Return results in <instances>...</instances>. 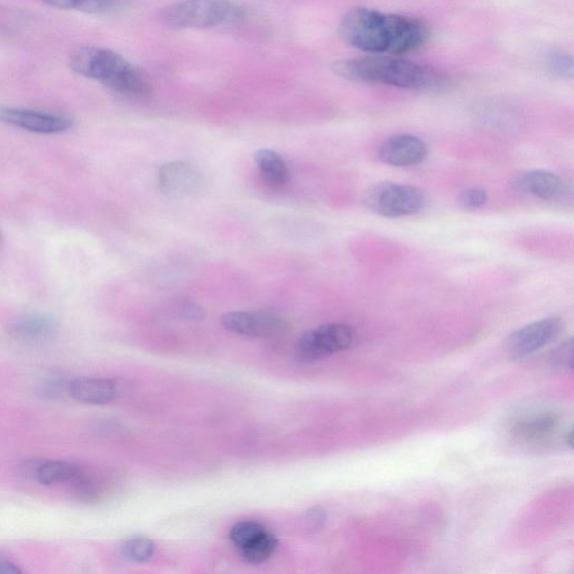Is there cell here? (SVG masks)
<instances>
[{
	"mask_svg": "<svg viewBox=\"0 0 574 574\" xmlns=\"http://www.w3.org/2000/svg\"><path fill=\"white\" fill-rule=\"evenodd\" d=\"M546 64H548V68L554 76L566 79L573 76V59L566 52L551 53Z\"/></svg>",
	"mask_w": 574,
	"mask_h": 574,
	"instance_id": "7402d4cb",
	"label": "cell"
},
{
	"mask_svg": "<svg viewBox=\"0 0 574 574\" xmlns=\"http://www.w3.org/2000/svg\"><path fill=\"white\" fill-rule=\"evenodd\" d=\"M428 154L429 147L420 137L395 135L379 146L378 159L395 168H407L421 164Z\"/></svg>",
	"mask_w": 574,
	"mask_h": 574,
	"instance_id": "30bf717a",
	"label": "cell"
},
{
	"mask_svg": "<svg viewBox=\"0 0 574 574\" xmlns=\"http://www.w3.org/2000/svg\"><path fill=\"white\" fill-rule=\"evenodd\" d=\"M558 424V415L545 412L518 420L513 424V432L527 442L539 443L550 440Z\"/></svg>",
	"mask_w": 574,
	"mask_h": 574,
	"instance_id": "2e32d148",
	"label": "cell"
},
{
	"mask_svg": "<svg viewBox=\"0 0 574 574\" xmlns=\"http://www.w3.org/2000/svg\"><path fill=\"white\" fill-rule=\"evenodd\" d=\"M276 548L277 539L272 533L265 531L239 551L245 561L258 564L270 558Z\"/></svg>",
	"mask_w": 574,
	"mask_h": 574,
	"instance_id": "ac0fdd59",
	"label": "cell"
},
{
	"mask_svg": "<svg viewBox=\"0 0 574 574\" xmlns=\"http://www.w3.org/2000/svg\"><path fill=\"white\" fill-rule=\"evenodd\" d=\"M309 521L314 527H320L326 521V513L320 508H314L309 513Z\"/></svg>",
	"mask_w": 574,
	"mask_h": 574,
	"instance_id": "4316f807",
	"label": "cell"
},
{
	"mask_svg": "<svg viewBox=\"0 0 574 574\" xmlns=\"http://www.w3.org/2000/svg\"><path fill=\"white\" fill-rule=\"evenodd\" d=\"M46 5L60 9H76L79 11L83 0H42Z\"/></svg>",
	"mask_w": 574,
	"mask_h": 574,
	"instance_id": "d4e9b609",
	"label": "cell"
},
{
	"mask_svg": "<svg viewBox=\"0 0 574 574\" xmlns=\"http://www.w3.org/2000/svg\"><path fill=\"white\" fill-rule=\"evenodd\" d=\"M70 383L67 378L61 375H52L44 379L41 384V394L45 397L62 398L66 395L70 396Z\"/></svg>",
	"mask_w": 574,
	"mask_h": 574,
	"instance_id": "44dd1931",
	"label": "cell"
},
{
	"mask_svg": "<svg viewBox=\"0 0 574 574\" xmlns=\"http://www.w3.org/2000/svg\"><path fill=\"white\" fill-rule=\"evenodd\" d=\"M572 340L564 341L551 355V363L560 369H572Z\"/></svg>",
	"mask_w": 574,
	"mask_h": 574,
	"instance_id": "cb8c5ba5",
	"label": "cell"
},
{
	"mask_svg": "<svg viewBox=\"0 0 574 574\" xmlns=\"http://www.w3.org/2000/svg\"><path fill=\"white\" fill-rule=\"evenodd\" d=\"M265 531V527L259 523L249 521L240 522L231 529L230 540L233 541L236 548L240 550Z\"/></svg>",
	"mask_w": 574,
	"mask_h": 574,
	"instance_id": "d6986e66",
	"label": "cell"
},
{
	"mask_svg": "<svg viewBox=\"0 0 574 574\" xmlns=\"http://www.w3.org/2000/svg\"><path fill=\"white\" fill-rule=\"evenodd\" d=\"M70 396L81 403L104 405L115 400L117 385L110 379L80 377L72 379Z\"/></svg>",
	"mask_w": 574,
	"mask_h": 574,
	"instance_id": "5bb4252c",
	"label": "cell"
},
{
	"mask_svg": "<svg viewBox=\"0 0 574 574\" xmlns=\"http://www.w3.org/2000/svg\"><path fill=\"white\" fill-rule=\"evenodd\" d=\"M222 326L239 336L276 338L290 330L289 320L274 313L234 311L221 318Z\"/></svg>",
	"mask_w": 574,
	"mask_h": 574,
	"instance_id": "52a82bcc",
	"label": "cell"
},
{
	"mask_svg": "<svg viewBox=\"0 0 574 574\" xmlns=\"http://www.w3.org/2000/svg\"><path fill=\"white\" fill-rule=\"evenodd\" d=\"M202 173L189 162L166 163L157 174L160 190L169 197H187L196 193L202 185Z\"/></svg>",
	"mask_w": 574,
	"mask_h": 574,
	"instance_id": "8fae6325",
	"label": "cell"
},
{
	"mask_svg": "<svg viewBox=\"0 0 574 574\" xmlns=\"http://www.w3.org/2000/svg\"><path fill=\"white\" fill-rule=\"evenodd\" d=\"M80 466L61 460H26L22 475L44 486L69 485L77 476Z\"/></svg>",
	"mask_w": 574,
	"mask_h": 574,
	"instance_id": "4fadbf2b",
	"label": "cell"
},
{
	"mask_svg": "<svg viewBox=\"0 0 574 574\" xmlns=\"http://www.w3.org/2000/svg\"><path fill=\"white\" fill-rule=\"evenodd\" d=\"M563 324L558 318L535 321L508 337L507 353L512 358H524L548 346L560 336Z\"/></svg>",
	"mask_w": 574,
	"mask_h": 574,
	"instance_id": "9c48e42d",
	"label": "cell"
},
{
	"mask_svg": "<svg viewBox=\"0 0 574 574\" xmlns=\"http://www.w3.org/2000/svg\"><path fill=\"white\" fill-rule=\"evenodd\" d=\"M458 202L466 210H478L487 205L488 193L483 188H468L460 192Z\"/></svg>",
	"mask_w": 574,
	"mask_h": 574,
	"instance_id": "603a6c76",
	"label": "cell"
},
{
	"mask_svg": "<svg viewBox=\"0 0 574 574\" xmlns=\"http://www.w3.org/2000/svg\"><path fill=\"white\" fill-rule=\"evenodd\" d=\"M366 203L378 216L403 218L420 214L428 205V196L413 185L383 182L369 189Z\"/></svg>",
	"mask_w": 574,
	"mask_h": 574,
	"instance_id": "5b68a950",
	"label": "cell"
},
{
	"mask_svg": "<svg viewBox=\"0 0 574 574\" xmlns=\"http://www.w3.org/2000/svg\"><path fill=\"white\" fill-rule=\"evenodd\" d=\"M155 546L151 540L144 538H134L128 540L123 545V553L128 560L134 562H145L152 558Z\"/></svg>",
	"mask_w": 574,
	"mask_h": 574,
	"instance_id": "ffe728a7",
	"label": "cell"
},
{
	"mask_svg": "<svg viewBox=\"0 0 574 574\" xmlns=\"http://www.w3.org/2000/svg\"><path fill=\"white\" fill-rule=\"evenodd\" d=\"M23 570L12 560L0 555V574H20Z\"/></svg>",
	"mask_w": 574,
	"mask_h": 574,
	"instance_id": "484cf974",
	"label": "cell"
},
{
	"mask_svg": "<svg viewBox=\"0 0 574 574\" xmlns=\"http://www.w3.org/2000/svg\"><path fill=\"white\" fill-rule=\"evenodd\" d=\"M242 18V9L231 0H181L162 13L163 22L174 29H210Z\"/></svg>",
	"mask_w": 574,
	"mask_h": 574,
	"instance_id": "277c9868",
	"label": "cell"
},
{
	"mask_svg": "<svg viewBox=\"0 0 574 574\" xmlns=\"http://www.w3.org/2000/svg\"><path fill=\"white\" fill-rule=\"evenodd\" d=\"M254 161L266 181L275 187H282L290 181L289 166L280 154L263 148L254 153Z\"/></svg>",
	"mask_w": 574,
	"mask_h": 574,
	"instance_id": "e0dca14e",
	"label": "cell"
},
{
	"mask_svg": "<svg viewBox=\"0 0 574 574\" xmlns=\"http://www.w3.org/2000/svg\"><path fill=\"white\" fill-rule=\"evenodd\" d=\"M512 187L527 196L555 202L567 193V183L558 174L545 170L527 171L517 175Z\"/></svg>",
	"mask_w": 574,
	"mask_h": 574,
	"instance_id": "7c38bea8",
	"label": "cell"
},
{
	"mask_svg": "<svg viewBox=\"0 0 574 574\" xmlns=\"http://www.w3.org/2000/svg\"><path fill=\"white\" fill-rule=\"evenodd\" d=\"M332 70L338 76L351 81L409 90L431 88L438 82V74L433 70L397 58L396 55L374 54L342 60L333 63Z\"/></svg>",
	"mask_w": 574,
	"mask_h": 574,
	"instance_id": "6da1fadb",
	"label": "cell"
},
{
	"mask_svg": "<svg viewBox=\"0 0 574 574\" xmlns=\"http://www.w3.org/2000/svg\"><path fill=\"white\" fill-rule=\"evenodd\" d=\"M3 246H4V238L2 235V231H0V252H2Z\"/></svg>",
	"mask_w": 574,
	"mask_h": 574,
	"instance_id": "83f0119b",
	"label": "cell"
},
{
	"mask_svg": "<svg viewBox=\"0 0 574 574\" xmlns=\"http://www.w3.org/2000/svg\"><path fill=\"white\" fill-rule=\"evenodd\" d=\"M355 340L356 331L349 324H323L303 333L296 342V355L304 361L320 360L349 349Z\"/></svg>",
	"mask_w": 574,
	"mask_h": 574,
	"instance_id": "8992f818",
	"label": "cell"
},
{
	"mask_svg": "<svg viewBox=\"0 0 574 574\" xmlns=\"http://www.w3.org/2000/svg\"><path fill=\"white\" fill-rule=\"evenodd\" d=\"M400 15L375 9H351L340 24V35L353 48L370 54H395Z\"/></svg>",
	"mask_w": 574,
	"mask_h": 574,
	"instance_id": "3957f363",
	"label": "cell"
},
{
	"mask_svg": "<svg viewBox=\"0 0 574 574\" xmlns=\"http://www.w3.org/2000/svg\"><path fill=\"white\" fill-rule=\"evenodd\" d=\"M55 331L57 321L44 313L25 314L9 327V332L15 339L32 344L50 339Z\"/></svg>",
	"mask_w": 574,
	"mask_h": 574,
	"instance_id": "9a60e30c",
	"label": "cell"
},
{
	"mask_svg": "<svg viewBox=\"0 0 574 574\" xmlns=\"http://www.w3.org/2000/svg\"><path fill=\"white\" fill-rule=\"evenodd\" d=\"M69 64L80 76L101 82L119 94L137 98L152 94L145 74L115 51L82 46L70 54Z\"/></svg>",
	"mask_w": 574,
	"mask_h": 574,
	"instance_id": "7a4b0ae2",
	"label": "cell"
},
{
	"mask_svg": "<svg viewBox=\"0 0 574 574\" xmlns=\"http://www.w3.org/2000/svg\"><path fill=\"white\" fill-rule=\"evenodd\" d=\"M0 123L41 135L67 133L74 124L66 115L5 106H0Z\"/></svg>",
	"mask_w": 574,
	"mask_h": 574,
	"instance_id": "ba28073f",
	"label": "cell"
}]
</instances>
